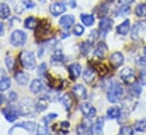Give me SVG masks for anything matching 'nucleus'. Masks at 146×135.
Here are the masks:
<instances>
[{
	"label": "nucleus",
	"instance_id": "obj_1",
	"mask_svg": "<svg viewBox=\"0 0 146 135\" xmlns=\"http://www.w3.org/2000/svg\"><path fill=\"white\" fill-rule=\"evenodd\" d=\"M123 98V88L119 83H113L108 91V100L111 103L120 101Z\"/></svg>",
	"mask_w": 146,
	"mask_h": 135
},
{
	"label": "nucleus",
	"instance_id": "obj_2",
	"mask_svg": "<svg viewBox=\"0 0 146 135\" xmlns=\"http://www.w3.org/2000/svg\"><path fill=\"white\" fill-rule=\"evenodd\" d=\"M19 59H21V63H22L23 67L29 69V70H33L36 66L35 56L32 51H23L19 56Z\"/></svg>",
	"mask_w": 146,
	"mask_h": 135
},
{
	"label": "nucleus",
	"instance_id": "obj_3",
	"mask_svg": "<svg viewBox=\"0 0 146 135\" xmlns=\"http://www.w3.org/2000/svg\"><path fill=\"white\" fill-rule=\"evenodd\" d=\"M21 116H33L36 111V104L31 99H24L18 106Z\"/></svg>",
	"mask_w": 146,
	"mask_h": 135
},
{
	"label": "nucleus",
	"instance_id": "obj_4",
	"mask_svg": "<svg viewBox=\"0 0 146 135\" xmlns=\"http://www.w3.org/2000/svg\"><path fill=\"white\" fill-rule=\"evenodd\" d=\"M2 114L5 116V118L9 122V123H14L18 116H21V112H19V108L17 106H14V104H9L7 106L6 108L2 109Z\"/></svg>",
	"mask_w": 146,
	"mask_h": 135
},
{
	"label": "nucleus",
	"instance_id": "obj_5",
	"mask_svg": "<svg viewBox=\"0 0 146 135\" xmlns=\"http://www.w3.org/2000/svg\"><path fill=\"white\" fill-rule=\"evenodd\" d=\"M26 39H27L26 34L21 30H17L14 31L10 35V43L14 47H23L26 43Z\"/></svg>",
	"mask_w": 146,
	"mask_h": 135
},
{
	"label": "nucleus",
	"instance_id": "obj_6",
	"mask_svg": "<svg viewBox=\"0 0 146 135\" xmlns=\"http://www.w3.org/2000/svg\"><path fill=\"white\" fill-rule=\"evenodd\" d=\"M120 78L123 83H126L128 85H131L136 82V74H135L133 68L127 67L120 72Z\"/></svg>",
	"mask_w": 146,
	"mask_h": 135
},
{
	"label": "nucleus",
	"instance_id": "obj_7",
	"mask_svg": "<svg viewBox=\"0 0 146 135\" xmlns=\"http://www.w3.org/2000/svg\"><path fill=\"white\" fill-rule=\"evenodd\" d=\"M80 111L86 119H92L96 116V109L88 102H83L80 104Z\"/></svg>",
	"mask_w": 146,
	"mask_h": 135
},
{
	"label": "nucleus",
	"instance_id": "obj_8",
	"mask_svg": "<svg viewBox=\"0 0 146 135\" xmlns=\"http://www.w3.org/2000/svg\"><path fill=\"white\" fill-rule=\"evenodd\" d=\"M145 29H146L145 23H143V22H137V23L133 26V29H131V33H130L131 40H134V41L139 40L141 36H142V34H143V32L145 31Z\"/></svg>",
	"mask_w": 146,
	"mask_h": 135
},
{
	"label": "nucleus",
	"instance_id": "obj_9",
	"mask_svg": "<svg viewBox=\"0 0 146 135\" xmlns=\"http://www.w3.org/2000/svg\"><path fill=\"white\" fill-rule=\"evenodd\" d=\"M112 26H113V21L111 18H109V17L101 18V21L99 23V30H100V32L103 35H107V34L109 33L110 31H111V29H112Z\"/></svg>",
	"mask_w": 146,
	"mask_h": 135
},
{
	"label": "nucleus",
	"instance_id": "obj_10",
	"mask_svg": "<svg viewBox=\"0 0 146 135\" xmlns=\"http://www.w3.org/2000/svg\"><path fill=\"white\" fill-rule=\"evenodd\" d=\"M50 33V25L44 22L42 24H38L36 27V39L38 40H46V34Z\"/></svg>",
	"mask_w": 146,
	"mask_h": 135
},
{
	"label": "nucleus",
	"instance_id": "obj_11",
	"mask_svg": "<svg viewBox=\"0 0 146 135\" xmlns=\"http://www.w3.org/2000/svg\"><path fill=\"white\" fill-rule=\"evenodd\" d=\"M66 11V5L64 2H53L50 5V13L53 15V16H59V15H62Z\"/></svg>",
	"mask_w": 146,
	"mask_h": 135
},
{
	"label": "nucleus",
	"instance_id": "obj_12",
	"mask_svg": "<svg viewBox=\"0 0 146 135\" xmlns=\"http://www.w3.org/2000/svg\"><path fill=\"white\" fill-rule=\"evenodd\" d=\"M123 61H125L123 55H122L121 52H119V51L113 52V53L111 55V57H110V64L112 65L113 68H119L120 66H122Z\"/></svg>",
	"mask_w": 146,
	"mask_h": 135
},
{
	"label": "nucleus",
	"instance_id": "obj_13",
	"mask_svg": "<svg viewBox=\"0 0 146 135\" xmlns=\"http://www.w3.org/2000/svg\"><path fill=\"white\" fill-rule=\"evenodd\" d=\"M92 124L90 122H83L77 125L76 133L77 135H92Z\"/></svg>",
	"mask_w": 146,
	"mask_h": 135
},
{
	"label": "nucleus",
	"instance_id": "obj_14",
	"mask_svg": "<svg viewBox=\"0 0 146 135\" xmlns=\"http://www.w3.org/2000/svg\"><path fill=\"white\" fill-rule=\"evenodd\" d=\"M17 127L24 128L25 131H27V132H30V133H33V132L36 131V124H35L34 122H23V123H19V124H16L15 126H13V128L9 131V133L13 132V131H14L15 128H17Z\"/></svg>",
	"mask_w": 146,
	"mask_h": 135
},
{
	"label": "nucleus",
	"instance_id": "obj_15",
	"mask_svg": "<svg viewBox=\"0 0 146 135\" xmlns=\"http://www.w3.org/2000/svg\"><path fill=\"white\" fill-rule=\"evenodd\" d=\"M74 96L78 99H86L87 98V91L82 84H76L72 88Z\"/></svg>",
	"mask_w": 146,
	"mask_h": 135
},
{
	"label": "nucleus",
	"instance_id": "obj_16",
	"mask_svg": "<svg viewBox=\"0 0 146 135\" xmlns=\"http://www.w3.org/2000/svg\"><path fill=\"white\" fill-rule=\"evenodd\" d=\"M59 24H60V26L62 29L68 30V29H70L74 24H75V17H74L73 15H65V16H62L60 18Z\"/></svg>",
	"mask_w": 146,
	"mask_h": 135
},
{
	"label": "nucleus",
	"instance_id": "obj_17",
	"mask_svg": "<svg viewBox=\"0 0 146 135\" xmlns=\"http://www.w3.org/2000/svg\"><path fill=\"white\" fill-rule=\"evenodd\" d=\"M95 77H96V70L94 68H86L83 73V78H84L85 83H87V84H92L94 82Z\"/></svg>",
	"mask_w": 146,
	"mask_h": 135
},
{
	"label": "nucleus",
	"instance_id": "obj_18",
	"mask_svg": "<svg viewBox=\"0 0 146 135\" xmlns=\"http://www.w3.org/2000/svg\"><path fill=\"white\" fill-rule=\"evenodd\" d=\"M107 51H108L107 44H106L104 42H100V43L96 45L95 50H94V56H95L96 58H99V59H103V58L106 57V55H107Z\"/></svg>",
	"mask_w": 146,
	"mask_h": 135
},
{
	"label": "nucleus",
	"instance_id": "obj_19",
	"mask_svg": "<svg viewBox=\"0 0 146 135\" xmlns=\"http://www.w3.org/2000/svg\"><path fill=\"white\" fill-rule=\"evenodd\" d=\"M44 89H45V84H44L41 80H34V81L31 83V85H30V90H31V92L34 93V94L41 93L42 91H44Z\"/></svg>",
	"mask_w": 146,
	"mask_h": 135
},
{
	"label": "nucleus",
	"instance_id": "obj_20",
	"mask_svg": "<svg viewBox=\"0 0 146 135\" xmlns=\"http://www.w3.org/2000/svg\"><path fill=\"white\" fill-rule=\"evenodd\" d=\"M68 72H69V76L72 80H76L82 74V66L77 63H74L72 65H69L68 67Z\"/></svg>",
	"mask_w": 146,
	"mask_h": 135
},
{
	"label": "nucleus",
	"instance_id": "obj_21",
	"mask_svg": "<svg viewBox=\"0 0 146 135\" xmlns=\"http://www.w3.org/2000/svg\"><path fill=\"white\" fill-rule=\"evenodd\" d=\"M60 102L64 104V107L66 108L67 111H70V109H72L74 104V99L70 96V93H65L60 97Z\"/></svg>",
	"mask_w": 146,
	"mask_h": 135
},
{
	"label": "nucleus",
	"instance_id": "obj_22",
	"mask_svg": "<svg viewBox=\"0 0 146 135\" xmlns=\"http://www.w3.org/2000/svg\"><path fill=\"white\" fill-rule=\"evenodd\" d=\"M50 101V97L43 94L42 97H40L38 101L36 102V111H43L48 108V103Z\"/></svg>",
	"mask_w": 146,
	"mask_h": 135
},
{
	"label": "nucleus",
	"instance_id": "obj_23",
	"mask_svg": "<svg viewBox=\"0 0 146 135\" xmlns=\"http://www.w3.org/2000/svg\"><path fill=\"white\" fill-rule=\"evenodd\" d=\"M130 31V21L126 19L123 21L118 27H117V33L120 35H127Z\"/></svg>",
	"mask_w": 146,
	"mask_h": 135
},
{
	"label": "nucleus",
	"instance_id": "obj_24",
	"mask_svg": "<svg viewBox=\"0 0 146 135\" xmlns=\"http://www.w3.org/2000/svg\"><path fill=\"white\" fill-rule=\"evenodd\" d=\"M51 63L53 65H60V64L65 63V56L61 52V50H56L54 51V53L51 57Z\"/></svg>",
	"mask_w": 146,
	"mask_h": 135
},
{
	"label": "nucleus",
	"instance_id": "obj_25",
	"mask_svg": "<svg viewBox=\"0 0 146 135\" xmlns=\"http://www.w3.org/2000/svg\"><path fill=\"white\" fill-rule=\"evenodd\" d=\"M10 15H11L10 7L7 3L1 2L0 3V19H7Z\"/></svg>",
	"mask_w": 146,
	"mask_h": 135
},
{
	"label": "nucleus",
	"instance_id": "obj_26",
	"mask_svg": "<svg viewBox=\"0 0 146 135\" xmlns=\"http://www.w3.org/2000/svg\"><path fill=\"white\" fill-rule=\"evenodd\" d=\"M79 18H80V22L85 26H92L94 24V22H95L94 15H91V14H82Z\"/></svg>",
	"mask_w": 146,
	"mask_h": 135
},
{
	"label": "nucleus",
	"instance_id": "obj_27",
	"mask_svg": "<svg viewBox=\"0 0 146 135\" xmlns=\"http://www.w3.org/2000/svg\"><path fill=\"white\" fill-rule=\"evenodd\" d=\"M122 111H121V108L119 107H111L107 110V115L110 119H117L121 116Z\"/></svg>",
	"mask_w": 146,
	"mask_h": 135
},
{
	"label": "nucleus",
	"instance_id": "obj_28",
	"mask_svg": "<svg viewBox=\"0 0 146 135\" xmlns=\"http://www.w3.org/2000/svg\"><path fill=\"white\" fill-rule=\"evenodd\" d=\"M141 93H142V86H141V84H138V83L135 82L134 84L130 85V88H129V94L131 97L138 98L141 96Z\"/></svg>",
	"mask_w": 146,
	"mask_h": 135
},
{
	"label": "nucleus",
	"instance_id": "obj_29",
	"mask_svg": "<svg viewBox=\"0 0 146 135\" xmlns=\"http://www.w3.org/2000/svg\"><path fill=\"white\" fill-rule=\"evenodd\" d=\"M37 25H38V22H37V19L35 17H27L26 19H25V22H24V26H25V29H29V30H34V29H36Z\"/></svg>",
	"mask_w": 146,
	"mask_h": 135
},
{
	"label": "nucleus",
	"instance_id": "obj_30",
	"mask_svg": "<svg viewBox=\"0 0 146 135\" xmlns=\"http://www.w3.org/2000/svg\"><path fill=\"white\" fill-rule=\"evenodd\" d=\"M15 78L19 85H26L29 82V76L24 72H17L15 74Z\"/></svg>",
	"mask_w": 146,
	"mask_h": 135
},
{
	"label": "nucleus",
	"instance_id": "obj_31",
	"mask_svg": "<svg viewBox=\"0 0 146 135\" xmlns=\"http://www.w3.org/2000/svg\"><path fill=\"white\" fill-rule=\"evenodd\" d=\"M115 16H125V15H128L130 13V6L128 5H121L119 6L117 9H115Z\"/></svg>",
	"mask_w": 146,
	"mask_h": 135
},
{
	"label": "nucleus",
	"instance_id": "obj_32",
	"mask_svg": "<svg viewBox=\"0 0 146 135\" xmlns=\"http://www.w3.org/2000/svg\"><path fill=\"white\" fill-rule=\"evenodd\" d=\"M80 52H82V55L83 56H86L87 53H90V51L92 50V48H93V41L91 42V41H85V42H83L82 44H80Z\"/></svg>",
	"mask_w": 146,
	"mask_h": 135
},
{
	"label": "nucleus",
	"instance_id": "obj_33",
	"mask_svg": "<svg viewBox=\"0 0 146 135\" xmlns=\"http://www.w3.org/2000/svg\"><path fill=\"white\" fill-rule=\"evenodd\" d=\"M11 85V81L10 78H8L7 76L5 77H0V92L7 91Z\"/></svg>",
	"mask_w": 146,
	"mask_h": 135
},
{
	"label": "nucleus",
	"instance_id": "obj_34",
	"mask_svg": "<svg viewBox=\"0 0 146 135\" xmlns=\"http://www.w3.org/2000/svg\"><path fill=\"white\" fill-rule=\"evenodd\" d=\"M135 13H136V16L137 17H146V3H139L136 6V9H135Z\"/></svg>",
	"mask_w": 146,
	"mask_h": 135
},
{
	"label": "nucleus",
	"instance_id": "obj_35",
	"mask_svg": "<svg viewBox=\"0 0 146 135\" xmlns=\"http://www.w3.org/2000/svg\"><path fill=\"white\" fill-rule=\"evenodd\" d=\"M48 134H49L48 124L42 123V124H40L36 127V133H35V135H48Z\"/></svg>",
	"mask_w": 146,
	"mask_h": 135
},
{
	"label": "nucleus",
	"instance_id": "obj_36",
	"mask_svg": "<svg viewBox=\"0 0 146 135\" xmlns=\"http://www.w3.org/2000/svg\"><path fill=\"white\" fill-rule=\"evenodd\" d=\"M134 128H135V131H137V132H145L146 131V119H141V120L136 122L135 125H134Z\"/></svg>",
	"mask_w": 146,
	"mask_h": 135
},
{
	"label": "nucleus",
	"instance_id": "obj_37",
	"mask_svg": "<svg viewBox=\"0 0 146 135\" xmlns=\"http://www.w3.org/2000/svg\"><path fill=\"white\" fill-rule=\"evenodd\" d=\"M108 10H109V7L106 5V3H101L100 6H99V8H98V14H99V16L100 17H106V15L108 14Z\"/></svg>",
	"mask_w": 146,
	"mask_h": 135
},
{
	"label": "nucleus",
	"instance_id": "obj_38",
	"mask_svg": "<svg viewBox=\"0 0 146 135\" xmlns=\"http://www.w3.org/2000/svg\"><path fill=\"white\" fill-rule=\"evenodd\" d=\"M84 31H85V29H84L83 25H80V24H76V25H74L73 33L75 34L76 36H80V35H83V34H84Z\"/></svg>",
	"mask_w": 146,
	"mask_h": 135
},
{
	"label": "nucleus",
	"instance_id": "obj_39",
	"mask_svg": "<svg viewBox=\"0 0 146 135\" xmlns=\"http://www.w3.org/2000/svg\"><path fill=\"white\" fill-rule=\"evenodd\" d=\"M134 134V130L130 126H122L120 128L119 135H133Z\"/></svg>",
	"mask_w": 146,
	"mask_h": 135
},
{
	"label": "nucleus",
	"instance_id": "obj_40",
	"mask_svg": "<svg viewBox=\"0 0 146 135\" xmlns=\"http://www.w3.org/2000/svg\"><path fill=\"white\" fill-rule=\"evenodd\" d=\"M5 63H6V66L9 70L14 69V66H15V59L11 57V56H7L6 59H5Z\"/></svg>",
	"mask_w": 146,
	"mask_h": 135
},
{
	"label": "nucleus",
	"instance_id": "obj_41",
	"mask_svg": "<svg viewBox=\"0 0 146 135\" xmlns=\"http://www.w3.org/2000/svg\"><path fill=\"white\" fill-rule=\"evenodd\" d=\"M94 69H96V70L100 73L101 76H104V75L108 73V68L106 67V66H103L102 64H101V65H96V66L94 67Z\"/></svg>",
	"mask_w": 146,
	"mask_h": 135
},
{
	"label": "nucleus",
	"instance_id": "obj_42",
	"mask_svg": "<svg viewBox=\"0 0 146 135\" xmlns=\"http://www.w3.org/2000/svg\"><path fill=\"white\" fill-rule=\"evenodd\" d=\"M37 73H38L40 76H44V75H46V64L42 63V64L38 66V68H37Z\"/></svg>",
	"mask_w": 146,
	"mask_h": 135
},
{
	"label": "nucleus",
	"instance_id": "obj_43",
	"mask_svg": "<svg viewBox=\"0 0 146 135\" xmlns=\"http://www.w3.org/2000/svg\"><path fill=\"white\" fill-rule=\"evenodd\" d=\"M139 80H141V83L143 85L146 86V69H143L141 72V76H139Z\"/></svg>",
	"mask_w": 146,
	"mask_h": 135
},
{
	"label": "nucleus",
	"instance_id": "obj_44",
	"mask_svg": "<svg viewBox=\"0 0 146 135\" xmlns=\"http://www.w3.org/2000/svg\"><path fill=\"white\" fill-rule=\"evenodd\" d=\"M23 5L25 6V8H34V6H35V3L32 1V0H25V1H23Z\"/></svg>",
	"mask_w": 146,
	"mask_h": 135
},
{
	"label": "nucleus",
	"instance_id": "obj_45",
	"mask_svg": "<svg viewBox=\"0 0 146 135\" xmlns=\"http://www.w3.org/2000/svg\"><path fill=\"white\" fill-rule=\"evenodd\" d=\"M57 117H58V114H50V115H48L46 117L43 118V122H46V124H48V122H50V120H52Z\"/></svg>",
	"mask_w": 146,
	"mask_h": 135
},
{
	"label": "nucleus",
	"instance_id": "obj_46",
	"mask_svg": "<svg viewBox=\"0 0 146 135\" xmlns=\"http://www.w3.org/2000/svg\"><path fill=\"white\" fill-rule=\"evenodd\" d=\"M8 100H9V102H14L17 100V93L16 92H10L9 93V96H8Z\"/></svg>",
	"mask_w": 146,
	"mask_h": 135
},
{
	"label": "nucleus",
	"instance_id": "obj_47",
	"mask_svg": "<svg viewBox=\"0 0 146 135\" xmlns=\"http://www.w3.org/2000/svg\"><path fill=\"white\" fill-rule=\"evenodd\" d=\"M99 31H98V30H94V31H92V32H91V35H90V37H91V39H92V41H93V40H96V39H98V37H99Z\"/></svg>",
	"mask_w": 146,
	"mask_h": 135
},
{
	"label": "nucleus",
	"instance_id": "obj_48",
	"mask_svg": "<svg viewBox=\"0 0 146 135\" xmlns=\"http://www.w3.org/2000/svg\"><path fill=\"white\" fill-rule=\"evenodd\" d=\"M5 34V26L2 23H0V36H2Z\"/></svg>",
	"mask_w": 146,
	"mask_h": 135
},
{
	"label": "nucleus",
	"instance_id": "obj_49",
	"mask_svg": "<svg viewBox=\"0 0 146 135\" xmlns=\"http://www.w3.org/2000/svg\"><path fill=\"white\" fill-rule=\"evenodd\" d=\"M135 0H121V2H123V3H126V5H129V3H131V2H134Z\"/></svg>",
	"mask_w": 146,
	"mask_h": 135
},
{
	"label": "nucleus",
	"instance_id": "obj_50",
	"mask_svg": "<svg viewBox=\"0 0 146 135\" xmlns=\"http://www.w3.org/2000/svg\"><path fill=\"white\" fill-rule=\"evenodd\" d=\"M3 100H5V98H3V96L0 93V106L2 104V102H3Z\"/></svg>",
	"mask_w": 146,
	"mask_h": 135
},
{
	"label": "nucleus",
	"instance_id": "obj_51",
	"mask_svg": "<svg viewBox=\"0 0 146 135\" xmlns=\"http://www.w3.org/2000/svg\"><path fill=\"white\" fill-rule=\"evenodd\" d=\"M107 1H109V2H113V1H115V0H107Z\"/></svg>",
	"mask_w": 146,
	"mask_h": 135
},
{
	"label": "nucleus",
	"instance_id": "obj_52",
	"mask_svg": "<svg viewBox=\"0 0 146 135\" xmlns=\"http://www.w3.org/2000/svg\"><path fill=\"white\" fill-rule=\"evenodd\" d=\"M144 53H145V56H146V47L144 48Z\"/></svg>",
	"mask_w": 146,
	"mask_h": 135
}]
</instances>
